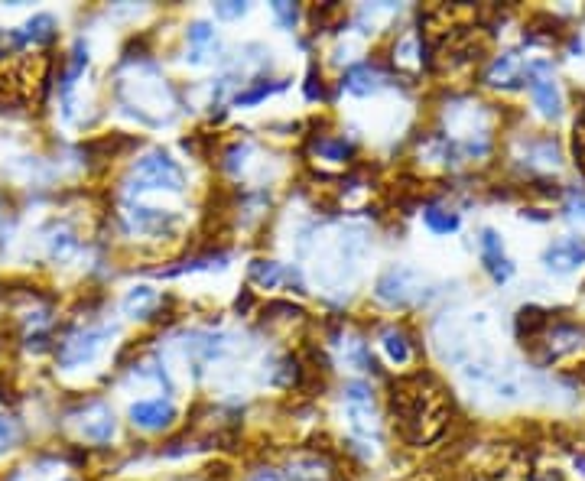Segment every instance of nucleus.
Returning a JSON list of instances; mask_svg holds the SVG:
<instances>
[{
    "instance_id": "nucleus-1",
    "label": "nucleus",
    "mask_w": 585,
    "mask_h": 481,
    "mask_svg": "<svg viewBox=\"0 0 585 481\" xmlns=\"http://www.w3.org/2000/svg\"><path fill=\"white\" fill-rule=\"evenodd\" d=\"M394 416L400 423V433L407 436L413 446H426V442H433L442 429H446L449 403L433 381L413 377V381H403L394 390Z\"/></svg>"
},
{
    "instance_id": "nucleus-2",
    "label": "nucleus",
    "mask_w": 585,
    "mask_h": 481,
    "mask_svg": "<svg viewBox=\"0 0 585 481\" xmlns=\"http://www.w3.org/2000/svg\"><path fill=\"white\" fill-rule=\"evenodd\" d=\"M182 186H186V173L163 150H150L147 156H140L127 173V192H150V189L182 192Z\"/></svg>"
},
{
    "instance_id": "nucleus-3",
    "label": "nucleus",
    "mask_w": 585,
    "mask_h": 481,
    "mask_svg": "<svg viewBox=\"0 0 585 481\" xmlns=\"http://www.w3.org/2000/svg\"><path fill=\"white\" fill-rule=\"evenodd\" d=\"M533 345H543V361H556L566 355H576L579 348H585V329L576 322H546V329Z\"/></svg>"
},
{
    "instance_id": "nucleus-4",
    "label": "nucleus",
    "mask_w": 585,
    "mask_h": 481,
    "mask_svg": "<svg viewBox=\"0 0 585 481\" xmlns=\"http://www.w3.org/2000/svg\"><path fill=\"white\" fill-rule=\"evenodd\" d=\"M527 88H530V98L540 108L543 117H559V111H563V98H559L556 72H553L550 62L527 65Z\"/></svg>"
},
{
    "instance_id": "nucleus-5",
    "label": "nucleus",
    "mask_w": 585,
    "mask_h": 481,
    "mask_svg": "<svg viewBox=\"0 0 585 481\" xmlns=\"http://www.w3.org/2000/svg\"><path fill=\"white\" fill-rule=\"evenodd\" d=\"M345 416L348 426L355 429L358 436H374L381 420H377V407H374V394L368 384H348L345 387Z\"/></svg>"
},
{
    "instance_id": "nucleus-6",
    "label": "nucleus",
    "mask_w": 585,
    "mask_h": 481,
    "mask_svg": "<svg viewBox=\"0 0 585 481\" xmlns=\"http://www.w3.org/2000/svg\"><path fill=\"white\" fill-rule=\"evenodd\" d=\"M108 338H111V329H78V332H72L59 348V364L62 368H78V364L95 361Z\"/></svg>"
},
{
    "instance_id": "nucleus-7",
    "label": "nucleus",
    "mask_w": 585,
    "mask_h": 481,
    "mask_svg": "<svg viewBox=\"0 0 585 481\" xmlns=\"http://www.w3.org/2000/svg\"><path fill=\"white\" fill-rule=\"evenodd\" d=\"M124 221L130 231L150 234V238H163V234L176 231L179 225V218L173 212H166V208H150V205H134V202L124 208Z\"/></svg>"
},
{
    "instance_id": "nucleus-8",
    "label": "nucleus",
    "mask_w": 585,
    "mask_h": 481,
    "mask_svg": "<svg viewBox=\"0 0 585 481\" xmlns=\"http://www.w3.org/2000/svg\"><path fill=\"white\" fill-rule=\"evenodd\" d=\"M481 481H530V468L520 452L494 446V462H481Z\"/></svg>"
},
{
    "instance_id": "nucleus-9",
    "label": "nucleus",
    "mask_w": 585,
    "mask_h": 481,
    "mask_svg": "<svg viewBox=\"0 0 585 481\" xmlns=\"http://www.w3.org/2000/svg\"><path fill=\"white\" fill-rule=\"evenodd\" d=\"M114 410L108 407V403H88V407L82 410V420H78V433H82V439L88 442H108L114 436Z\"/></svg>"
},
{
    "instance_id": "nucleus-10",
    "label": "nucleus",
    "mask_w": 585,
    "mask_h": 481,
    "mask_svg": "<svg viewBox=\"0 0 585 481\" xmlns=\"http://www.w3.org/2000/svg\"><path fill=\"white\" fill-rule=\"evenodd\" d=\"M543 264L553 273H569L585 264V238H559L543 251Z\"/></svg>"
},
{
    "instance_id": "nucleus-11",
    "label": "nucleus",
    "mask_w": 585,
    "mask_h": 481,
    "mask_svg": "<svg viewBox=\"0 0 585 481\" xmlns=\"http://www.w3.org/2000/svg\"><path fill=\"white\" fill-rule=\"evenodd\" d=\"M173 420H176V410H173V403H166V400H137L134 407H130V423L147 429V433L166 429Z\"/></svg>"
},
{
    "instance_id": "nucleus-12",
    "label": "nucleus",
    "mask_w": 585,
    "mask_h": 481,
    "mask_svg": "<svg viewBox=\"0 0 585 481\" xmlns=\"http://www.w3.org/2000/svg\"><path fill=\"white\" fill-rule=\"evenodd\" d=\"M413 280H416V270L410 267H390L381 280H377V299H384V303L397 306V303H407L413 296Z\"/></svg>"
},
{
    "instance_id": "nucleus-13",
    "label": "nucleus",
    "mask_w": 585,
    "mask_h": 481,
    "mask_svg": "<svg viewBox=\"0 0 585 481\" xmlns=\"http://www.w3.org/2000/svg\"><path fill=\"white\" fill-rule=\"evenodd\" d=\"M481 264H485V270L498 283L511 280V273H514V264L504 254V244L498 238V231H491V228L481 231Z\"/></svg>"
},
{
    "instance_id": "nucleus-14",
    "label": "nucleus",
    "mask_w": 585,
    "mask_h": 481,
    "mask_svg": "<svg viewBox=\"0 0 585 481\" xmlns=\"http://www.w3.org/2000/svg\"><path fill=\"white\" fill-rule=\"evenodd\" d=\"M342 85H345V91H351V95H374L377 88H384V72L371 62H361V65H355V69L345 72Z\"/></svg>"
},
{
    "instance_id": "nucleus-15",
    "label": "nucleus",
    "mask_w": 585,
    "mask_h": 481,
    "mask_svg": "<svg viewBox=\"0 0 585 481\" xmlns=\"http://www.w3.org/2000/svg\"><path fill=\"white\" fill-rule=\"evenodd\" d=\"M52 39H56V17H52V13H36L33 20H26V23H23L20 43H36V46H43V43H52Z\"/></svg>"
},
{
    "instance_id": "nucleus-16",
    "label": "nucleus",
    "mask_w": 585,
    "mask_h": 481,
    "mask_svg": "<svg viewBox=\"0 0 585 481\" xmlns=\"http://www.w3.org/2000/svg\"><path fill=\"white\" fill-rule=\"evenodd\" d=\"M520 56L517 52H504V56H498L491 62V69H488V85H514L517 82V75H520Z\"/></svg>"
},
{
    "instance_id": "nucleus-17",
    "label": "nucleus",
    "mask_w": 585,
    "mask_h": 481,
    "mask_svg": "<svg viewBox=\"0 0 585 481\" xmlns=\"http://www.w3.org/2000/svg\"><path fill=\"white\" fill-rule=\"evenodd\" d=\"M160 303V296H156V290H150V286H137V290H130L124 296V312L134 319H147L150 309Z\"/></svg>"
},
{
    "instance_id": "nucleus-18",
    "label": "nucleus",
    "mask_w": 585,
    "mask_h": 481,
    "mask_svg": "<svg viewBox=\"0 0 585 481\" xmlns=\"http://www.w3.org/2000/svg\"><path fill=\"white\" fill-rule=\"evenodd\" d=\"M423 221H426V228L436 231V234H452L455 228H459V215L446 205H426Z\"/></svg>"
},
{
    "instance_id": "nucleus-19",
    "label": "nucleus",
    "mask_w": 585,
    "mask_h": 481,
    "mask_svg": "<svg viewBox=\"0 0 585 481\" xmlns=\"http://www.w3.org/2000/svg\"><path fill=\"white\" fill-rule=\"evenodd\" d=\"M381 345L387 351V358L394 361V364H407L413 358V348L407 342V335H403L400 329H384L381 335Z\"/></svg>"
},
{
    "instance_id": "nucleus-20",
    "label": "nucleus",
    "mask_w": 585,
    "mask_h": 481,
    "mask_svg": "<svg viewBox=\"0 0 585 481\" xmlns=\"http://www.w3.org/2000/svg\"><path fill=\"white\" fill-rule=\"evenodd\" d=\"M290 478L293 481H329V472H325V465L316 455H303V459L290 462Z\"/></svg>"
},
{
    "instance_id": "nucleus-21",
    "label": "nucleus",
    "mask_w": 585,
    "mask_h": 481,
    "mask_svg": "<svg viewBox=\"0 0 585 481\" xmlns=\"http://www.w3.org/2000/svg\"><path fill=\"white\" fill-rule=\"evenodd\" d=\"M251 280L260 290H273V286L283 283V267L273 264V260H254L251 264Z\"/></svg>"
},
{
    "instance_id": "nucleus-22",
    "label": "nucleus",
    "mask_w": 585,
    "mask_h": 481,
    "mask_svg": "<svg viewBox=\"0 0 585 481\" xmlns=\"http://www.w3.org/2000/svg\"><path fill=\"white\" fill-rule=\"evenodd\" d=\"M189 43H192V62H202L205 46H215V30L208 23H192L189 26Z\"/></svg>"
},
{
    "instance_id": "nucleus-23",
    "label": "nucleus",
    "mask_w": 585,
    "mask_h": 481,
    "mask_svg": "<svg viewBox=\"0 0 585 481\" xmlns=\"http://www.w3.org/2000/svg\"><path fill=\"white\" fill-rule=\"evenodd\" d=\"M78 247V241H75V234L69 231V228H56L52 231V238H49V257L52 260H65L72 251Z\"/></svg>"
},
{
    "instance_id": "nucleus-24",
    "label": "nucleus",
    "mask_w": 585,
    "mask_h": 481,
    "mask_svg": "<svg viewBox=\"0 0 585 481\" xmlns=\"http://www.w3.org/2000/svg\"><path fill=\"white\" fill-rule=\"evenodd\" d=\"M69 56H72V59H69V69H65V82H62V85H65V91H69V88L75 85V78L82 75V69L88 65V46L82 43V39H78V43L72 46Z\"/></svg>"
},
{
    "instance_id": "nucleus-25",
    "label": "nucleus",
    "mask_w": 585,
    "mask_h": 481,
    "mask_svg": "<svg viewBox=\"0 0 585 481\" xmlns=\"http://www.w3.org/2000/svg\"><path fill=\"white\" fill-rule=\"evenodd\" d=\"M394 59L397 62H413V65H423V56H420V36L416 33H407L397 43V49H394Z\"/></svg>"
},
{
    "instance_id": "nucleus-26",
    "label": "nucleus",
    "mask_w": 585,
    "mask_h": 481,
    "mask_svg": "<svg viewBox=\"0 0 585 481\" xmlns=\"http://www.w3.org/2000/svg\"><path fill=\"white\" fill-rule=\"evenodd\" d=\"M17 439H20V426L13 416H4L0 413V455L10 452L13 446H17Z\"/></svg>"
},
{
    "instance_id": "nucleus-27",
    "label": "nucleus",
    "mask_w": 585,
    "mask_h": 481,
    "mask_svg": "<svg viewBox=\"0 0 585 481\" xmlns=\"http://www.w3.org/2000/svg\"><path fill=\"white\" fill-rule=\"evenodd\" d=\"M280 88H283V85H257V88L244 91V95L234 98V104H257L260 98H267V95H273V91H280Z\"/></svg>"
},
{
    "instance_id": "nucleus-28",
    "label": "nucleus",
    "mask_w": 585,
    "mask_h": 481,
    "mask_svg": "<svg viewBox=\"0 0 585 481\" xmlns=\"http://www.w3.org/2000/svg\"><path fill=\"white\" fill-rule=\"evenodd\" d=\"M566 212H569L572 221H582V225H585V192H569Z\"/></svg>"
},
{
    "instance_id": "nucleus-29",
    "label": "nucleus",
    "mask_w": 585,
    "mask_h": 481,
    "mask_svg": "<svg viewBox=\"0 0 585 481\" xmlns=\"http://www.w3.org/2000/svg\"><path fill=\"white\" fill-rule=\"evenodd\" d=\"M319 150L329 156V160H345L348 156V147H345V140H322L319 143Z\"/></svg>"
},
{
    "instance_id": "nucleus-30",
    "label": "nucleus",
    "mask_w": 585,
    "mask_h": 481,
    "mask_svg": "<svg viewBox=\"0 0 585 481\" xmlns=\"http://www.w3.org/2000/svg\"><path fill=\"white\" fill-rule=\"evenodd\" d=\"M576 160L585 169V111H582V117L576 121Z\"/></svg>"
},
{
    "instance_id": "nucleus-31",
    "label": "nucleus",
    "mask_w": 585,
    "mask_h": 481,
    "mask_svg": "<svg viewBox=\"0 0 585 481\" xmlns=\"http://www.w3.org/2000/svg\"><path fill=\"white\" fill-rule=\"evenodd\" d=\"M273 13H277L283 26H293V23H296V17H299L296 7H293V4H283V0H280V4H273Z\"/></svg>"
},
{
    "instance_id": "nucleus-32",
    "label": "nucleus",
    "mask_w": 585,
    "mask_h": 481,
    "mask_svg": "<svg viewBox=\"0 0 585 481\" xmlns=\"http://www.w3.org/2000/svg\"><path fill=\"white\" fill-rule=\"evenodd\" d=\"M244 10H247V7H244V4H234V0H231V4H218V7H215V13H218L221 20H234V17H241Z\"/></svg>"
},
{
    "instance_id": "nucleus-33",
    "label": "nucleus",
    "mask_w": 585,
    "mask_h": 481,
    "mask_svg": "<svg viewBox=\"0 0 585 481\" xmlns=\"http://www.w3.org/2000/svg\"><path fill=\"white\" fill-rule=\"evenodd\" d=\"M251 481H280L277 472H270V468H260V472L251 475Z\"/></svg>"
},
{
    "instance_id": "nucleus-34",
    "label": "nucleus",
    "mask_w": 585,
    "mask_h": 481,
    "mask_svg": "<svg viewBox=\"0 0 585 481\" xmlns=\"http://www.w3.org/2000/svg\"><path fill=\"white\" fill-rule=\"evenodd\" d=\"M537 481H559V475H556V472H543Z\"/></svg>"
}]
</instances>
